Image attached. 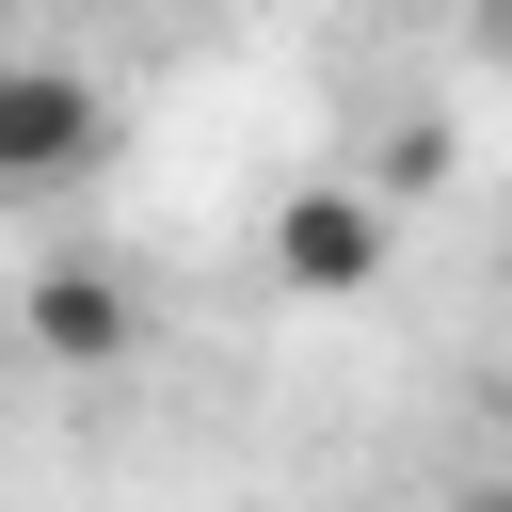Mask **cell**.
Masks as SVG:
<instances>
[{"instance_id":"5b68a950","label":"cell","mask_w":512,"mask_h":512,"mask_svg":"<svg viewBox=\"0 0 512 512\" xmlns=\"http://www.w3.org/2000/svg\"><path fill=\"white\" fill-rule=\"evenodd\" d=\"M480 32H496V48H512V0H480Z\"/></svg>"},{"instance_id":"7a4b0ae2","label":"cell","mask_w":512,"mask_h":512,"mask_svg":"<svg viewBox=\"0 0 512 512\" xmlns=\"http://www.w3.org/2000/svg\"><path fill=\"white\" fill-rule=\"evenodd\" d=\"M112 160V96L80 64H0V192H64Z\"/></svg>"},{"instance_id":"3957f363","label":"cell","mask_w":512,"mask_h":512,"mask_svg":"<svg viewBox=\"0 0 512 512\" xmlns=\"http://www.w3.org/2000/svg\"><path fill=\"white\" fill-rule=\"evenodd\" d=\"M32 352H48V368H128V352H144V288H128L112 256H48V272H32Z\"/></svg>"},{"instance_id":"277c9868","label":"cell","mask_w":512,"mask_h":512,"mask_svg":"<svg viewBox=\"0 0 512 512\" xmlns=\"http://www.w3.org/2000/svg\"><path fill=\"white\" fill-rule=\"evenodd\" d=\"M448 512H512V464H496V480H464V496H448Z\"/></svg>"},{"instance_id":"6da1fadb","label":"cell","mask_w":512,"mask_h":512,"mask_svg":"<svg viewBox=\"0 0 512 512\" xmlns=\"http://www.w3.org/2000/svg\"><path fill=\"white\" fill-rule=\"evenodd\" d=\"M256 256H272V288H304V304H352V288H384V256H400V208H384L368 176H304V192H272Z\"/></svg>"}]
</instances>
